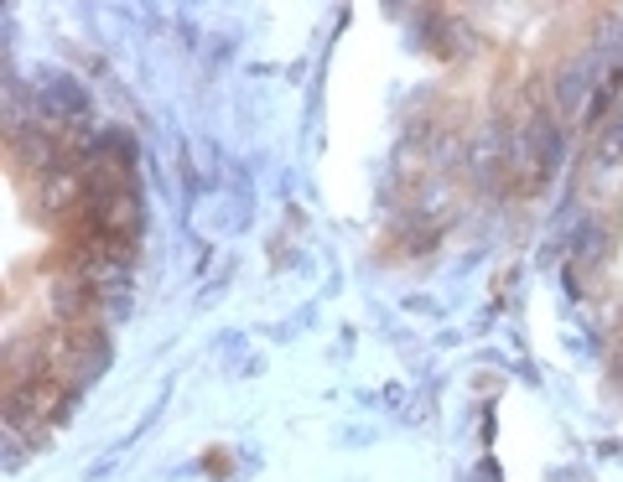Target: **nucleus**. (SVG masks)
I'll list each match as a JSON object with an SVG mask.
<instances>
[]
</instances>
